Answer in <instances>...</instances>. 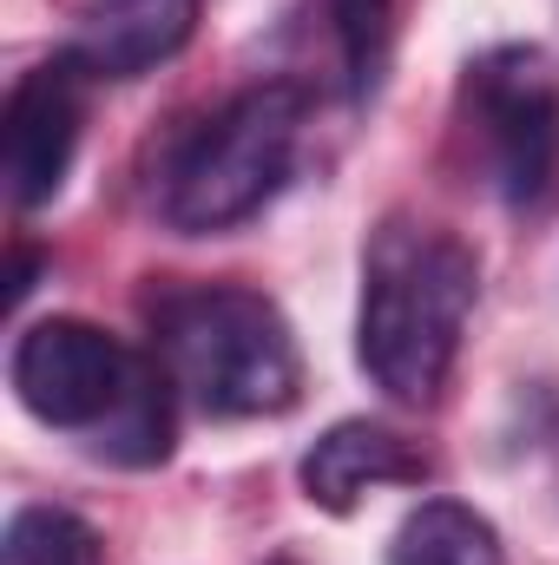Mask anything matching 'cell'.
Instances as JSON below:
<instances>
[{"mask_svg": "<svg viewBox=\"0 0 559 565\" xmlns=\"http://www.w3.org/2000/svg\"><path fill=\"white\" fill-rule=\"evenodd\" d=\"M86 86L93 79L66 53L13 79V93L0 106V178L20 211L46 204L66 184L80 132H86Z\"/></svg>", "mask_w": 559, "mask_h": 565, "instance_id": "8992f818", "label": "cell"}, {"mask_svg": "<svg viewBox=\"0 0 559 565\" xmlns=\"http://www.w3.org/2000/svg\"><path fill=\"white\" fill-rule=\"evenodd\" d=\"M461 139L507 211H547L559 191V66L540 46H487L461 73Z\"/></svg>", "mask_w": 559, "mask_h": 565, "instance_id": "5b68a950", "label": "cell"}, {"mask_svg": "<svg viewBox=\"0 0 559 565\" xmlns=\"http://www.w3.org/2000/svg\"><path fill=\"white\" fill-rule=\"evenodd\" d=\"M271 565H303V559H296V553H277V559H271Z\"/></svg>", "mask_w": 559, "mask_h": 565, "instance_id": "7c38bea8", "label": "cell"}, {"mask_svg": "<svg viewBox=\"0 0 559 565\" xmlns=\"http://www.w3.org/2000/svg\"><path fill=\"white\" fill-rule=\"evenodd\" d=\"M204 20V0H86L66 40V60L99 79H145L151 66L178 60Z\"/></svg>", "mask_w": 559, "mask_h": 565, "instance_id": "52a82bcc", "label": "cell"}, {"mask_svg": "<svg viewBox=\"0 0 559 565\" xmlns=\"http://www.w3.org/2000/svg\"><path fill=\"white\" fill-rule=\"evenodd\" d=\"M13 395L40 427L80 434L119 467H158L178 434V388L133 342L80 316H46L13 342Z\"/></svg>", "mask_w": 559, "mask_h": 565, "instance_id": "7a4b0ae2", "label": "cell"}, {"mask_svg": "<svg viewBox=\"0 0 559 565\" xmlns=\"http://www.w3.org/2000/svg\"><path fill=\"white\" fill-rule=\"evenodd\" d=\"M481 296L474 250L415 217H389L362 250V309H356V362L369 382L402 402L428 408L461 355L467 316Z\"/></svg>", "mask_w": 559, "mask_h": 565, "instance_id": "6da1fadb", "label": "cell"}, {"mask_svg": "<svg viewBox=\"0 0 559 565\" xmlns=\"http://www.w3.org/2000/svg\"><path fill=\"white\" fill-rule=\"evenodd\" d=\"M421 473H428L421 447L382 422H336L296 467L309 507L323 513H349L369 487H421Z\"/></svg>", "mask_w": 559, "mask_h": 565, "instance_id": "ba28073f", "label": "cell"}, {"mask_svg": "<svg viewBox=\"0 0 559 565\" xmlns=\"http://www.w3.org/2000/svg\"><path fill=\"white\" fill-rule=\"evenodd\" d=\"M395 7L402 0H329L336 46H342V73H349V93L356 99H369L382 86L389 46H395Z\"/></svg>", "mask_w": 559, "mask_h": 565, "instance_id": "8fae6325", "label": "cell"}, {"mask_svg": "<svg viewBox=\"0 0 559 565\" xmlns=\"http://www.w3.org/2000/svg\"><path fill=\"white\" fill-rule=\"evenodd\" d=\"M0 565H106V546L66 507H20L0 533Z\"/></svg>", "mask_w": 559, "mask_h": 565, "instance_id": "30bf717a", "label": "cell"}, {"mask_svg": "<svg viewBox=\"0 0 559 565\" xmlns=\"http://www.w3.org/2000/svg\"><path fill=\"white\" fill-rule=\"evenodd\" d=\"M151 355L178 402L211 422L289 415L303 395V349L264 289L244 282H165L145 302Z\"/></svg>", "mask_w": 559, "mask_h": 565, "instance_id": "3957f363", "label": "cell"}, {"mask_svg": "<svg viewBox=\"0 0 559 565\" xmlns=\"http://www.w3.org/2000/svg\"><path fill=\"white\" fill-rule=\"evenodd\" d=\"M309 99L289 79H264L211 106L158 171V217L184 237L251 224L296 171Z\"/></svg>", "mask_w": 559, "mask_h": 565, "instance_id": "277c9868", "label": "cell"}, {"mask_svg": "<svg viewBox=\"0 0 559 565\" xmlns=\"http://www.w3.org/2000/svg\"><path fill=\"white\" fill-rule=\"evenodd\" d=\"M389 565H507V553L487 513L461 500H421L389 540Z\"/></svg>", "mask_w": 559, "mask_h": 565, "instance_id": "9c48e42d", "label": "cell"}]
</instances>
